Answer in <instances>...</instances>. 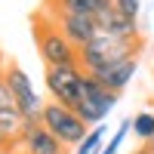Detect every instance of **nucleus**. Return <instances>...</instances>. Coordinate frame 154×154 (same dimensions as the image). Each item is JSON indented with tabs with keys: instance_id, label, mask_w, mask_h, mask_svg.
<instances>
[{
	"instance_id": "15",
	"label": "nucleus",
	"mask_w": 154,
	"mask_h": 154,
	"mask_svg": "<svg viewBox=\"0 0 154 154\" xmlns=\"http://www.w3.org/2000/svg\"><path fill=\"white\" fill-rule=\"evenodd\" d=\"M130 133H133V117H130V120H123V123L117 126V133H114L108 142L102 145V151H99V154H117V151H120V145H123V139L130 136Z\"/></svg>"
},
{
	"instance_id": "6",
	"label": "nucleus",
	"mask_w": 154,
	"mask_h": 154,
	"mask_svg": "<svg viewBox=\"0 0 154 154\" xmlns=\"http://www.w3.org/2000/svg\"><path fill=\"white\" fill-rule=\"evenodd\" d=\"M80 83H83V68L80 65H56L46 68V93L53 102L74 108L80 102Z\"/></svg>"
},
{
	"instance_id": "17",
	"label": "nucleus",
	"mask_w": 154,
	"mask_h": 154,
	"mask_svg": "<svg viewBox=\"0 0 154 154\" xmlns=\"http://www.w3.org/2000/svg\"><path fill=\"white\" fill-rule=\"evenodd\" d=\"M12 145H16V142H12V139H6L3 133H0V154H12Z\"/></svg>"
},
{
	"instance_id": "16",
	"label": "nucleus",
	"mask_w": 154,
	"mask_h": 154,
	"mask_svg": "<svg viewBox=\"0 0 154 154\" xmlns=\"http://www.w3.org/2000/svg\"><path fill=\"white\" fill-rule=\"evenodd\" d=\"M114 6H117L123 16H130L139 22V9H142V0H114Z\"/></svg>"
},
{
	"instance_id": "3",
	"label": "nucleus",
	"mask_w": 154,
	"mask_h": 154,
	"mask_svg": "<svg viewBox=\"0 0 154 154\" xmlns=\"http://www.w3.org/2000/svg\"><path fill=\"white\" fill-rule=\"evenodd\" d=\"M34 40H37V53L46 62V68L56 65H77V49L68 43V37L59 31V25L53 16H40L34 19Z\"/></svg>"
},
{
	"instance_id": "1",
	"label": "nucleus",
	"mask_w": 154,
	"mask_h": 154,
	"mask_svg": "<svg viewBox=\"0 0 154 154\" xmlns=\"http://www.w3.org/2000/svg\"><path fill=\"white\" fill-rule=\"evenodd\" d=\"M139 49H142L139 37H120V34L99 31L86 46L77 49V65L86 74H99V71H105L108 65H114V62H120L126 56H139Z\"/></svg>"
},
{
	"instance_id": "4",
	"label": "nucleus",
	"mask_w": 154,
	"mask_h": 154,
	"mask_svg": "<svg viewBox=\"0 0 154 154\" xmlns=\"http://www.w3.org/2000/svg\"><path fill=\"white\" fill-rule=\"evenodd\" d=\"M40 123L46 126L49 133H53L56 139L65 148H77L86 139V133H89V126L77 117V111L74 108H68V105H62V102H43V111H40Z\"/></svg>"
},
{
	"instance_id": "5",
	"label": "nucleus",
	"mask_w": 154,
	"mask_h": 154,
	"mask_svg": "<svg viewBox=\"0 0 154 154\" xmlns=\"http://www.w3.org/2000/svg\"><path fill=\"white\" fill-rule=\"evenodd\" d=\"M0 77H3V83L9 86V93H12V99H16V105H19V111H22L25 123L40 120L43 99H40V93L34 89L31 77L25 74V71L16 65V62H3V65H0Z\"/></svg>"
},
{
	"instance_id": "12",
	"label": "nucleus",
	"mask_w": 154,
	"mask_h": 154,
	"mask_svg": "<svg viewBox=\"0 0 154 154\" xmlns=\"http://www.w3.org/2000/svg\"><path fill=\"white\" fill-rule=\"evenodd\" d=\"M49 9L46 16H99L105 6H111V0H46Z\"/></svg>"
},
{
	"instance_id": "8",
	"label": "nucleus",
	"mask_w": 154,
	"mask_h": 154,
	"mask_svg": "<svg viewBox=\"0 0 154 154\" xmlns=\"http://www.w3.org/2000/svg\"><path fill=\"white\" fill-rule=\"evenodd\" d=\"M53 19H56L59 31L68 37V43H71L74 49L86 46V43L99 34V25H96L93 16H53Z\"/></svg>"
},
{
	"instance_id": "14",
	"label": "nucleus",
	"mask_w": 154,
	"mask_h": 154,
	"mask_svg": "<svg viewBox=\"0 0 154 154\" xmlns=\"http://www.w3.org/2000/svg\"><path fill=\"white\" fill-rule=\"evenodd\" d=\"M133 136L142 139V142H148V139L154 136V114L151 111H139L133 117Z\"/></svg>"
},
{
	"instance_id": "11",
	"label": "nucleus",
	"mask_w": 154,
	"mask_h": 154,
	"mask_svg": "<svg viewBox=\"0 0 154 154\" xmlns=\"http://www.w3.org/2000/svg\"><path fill=\"white\" fill-rule=\"evenodd\" d=\"M96 25H99V31H108V34L139 37V22L130 19V16H123V12L114 6V0H111V6H105V9L96 16Z\"/></svg>"
},
{
	"instance_id": "2",
	"label": "nucleus",
	"mask_w": 154,
	"mask_h": 154,
	"mask_svg": "<svg viewBox=\"0 0 154 154\" xmlns=\"http://www.w3.org/2000/svg\"><path fill=\"white\" fill-rule=\"evenodd\" d=\"M120 102V93H111V89L99 80V77L83 71V83H80V102L74 105L77 117L86 126H99L105 123V117L114 111V105Z\"/></svg>"
},
{
	"instance_id": "10",
	"label": "nucleus",
	"mask_w": 154,
	"mask_h": 154,
	"mask_svg": "<svg viewBox=\"0 0 154 154\" xmlns=\"http://www.w3.org/2000/svg\"><path fill=\"white\" fill-rule=\"evenodd\" d=\"M22 126H25V117H22L12 93H9V86L3 83V77H0V133L16 142V136L22 133Z\"/></svg>"
},
{
	"instance_id": "7",
	"label": "nucleus",
	"mask_w": 154,
	"mask_h": 154,
	"mask_svg": "<svg viewBox=\"0 0 154 154\" xmlns=\"http://www.w3.org/2000/svg\"><path fill=\"white\" fill-rule=\"evenodd\" d=\"M12 151H19V154H68V148L62 145L40 120H31V123L22 126Z\"/></svg>"
},
{
	"instance_id": "19",
	"label": "nucleus",
	"mask_w": 154,
	"mask_h": 154,
	"mask_svg": "<svg viewBox=\"0 0 154 154\" xmlns=\"http://www.w3.org/2000/svg\"><path fill=\"white\" fill-rule=\"evenodd\" d=\"M133 154H151V151H148V148H139V151H133Z\"/></svg>"
},
{
	"instance_id": "9",
	"label": "nucleus",
	"mask_w": 154,
	"mask_h": 154,
	"mask_svg": "<svg viewBox=\"0 0 154 154\" xmlns=\"http://www.w3.org/2000/svg\"><path fill=\"white\" fill-rule=\"evenodd\" d=\"M136 71H139V56H126V59L114 62V65H108L105 71H99L93 77H99L111 93H123V89L130 86V80L136 77Z\"/></svg>"
},
{
	"instance_id": "18",
	"label": "nucleus",
	"mask_w": 154,
	"mask_h": 154,
	"mask_svg": "<svg viewBox=\"0 0 154 154\" xmlns=\"http://www.w3.org/2000/svg\"><path fill=\"white\" fill-rule=\"evenodd\" d=\"M145 148H148V151L154 154V136H151V139H148V142H145Z\"/></svg>"
},
{
	"instance_id": "13",
	"label": "nucleus",
	"mask_w": 154,
	"mask_h": 154,
	"mask_svg": "<svg viewBox=\"0 0 154 154\" xmlns=\"http://www.w3.org/2000/svg\"><path fill=\"white\" fill-rule=\"evenodd\" d=\"M105 133H108V126L105 123H99V126H89V133L80 145L74 148V154H99L102 145H105Z\"/></svg>"
}]
</instances>
